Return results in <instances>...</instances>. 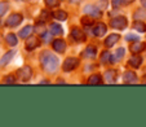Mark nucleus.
<instances>
[{
    "label": "nucleus",
    "instance_id": "f704fd0d",
    "mask_svg": "<svg viewBox=\"0 0 146 127\" xmlns=\"http://www.w3.org/2000/svg\"><path fill=\"white\" fill-rule=\"evenodd\" d=\"M4 82H5V83H14V82H16V79H14L13 75H9V77H7L5 79H4Z\"/></svg>",
    "mask_w": 146,
    "mask_h": 127
},
{
    "label": "nucleus",
    "instance_id": "473e14b6",
    "mask_svg": "<svg viewBox=\"0 0 146 127\" xmlns=\"http://www.w3.org/2000/svg\"><path fill=\"white\" fill-rule=\"evenodd\" d=\"M125 40H133V41H137L138 40V36L137 35H133V34H128L127 36H125Z\"/></svg>",
    "mask_w": 146,
    "mask_h": 127
},
{
    "label": "nucleus",
    "instance_id": "4be33fe9",
    "mask_svg": "<svg viewBox=\"0 0 146 127\" xmlns=\"http://www.w3.org/2000/svg\"><path fill=\"white\" fill-rule=\"evenodd\" d=\"M102 82V77L100 74H94V75H91L88 79V83L89 84H93V86H96V84H100V83Z\"/></svg>",
    "mask_w": 146,
    "mask_h": 127
},
{
    "label": "nucleus",
    "instance_id": "2eb2a0df",
    "mask_svg": "<svg viewBox=\"0 0 146 127\" xmlns=\"http://www.w3.org/2000/svg\"><path fill=\"white\" fill-rule=\"evenodd\" d=\"M123 80L124 83H136L137 82V77H136V74L133 72H125L123 75Z\"/></svg>",
    "mask_w": 146,
    "mask_h": 127
},
{
    "label": "nucleus",
    "instance_id": "f3484780",
    "mask_svg": "<svg viewBox=\"0 0 146 127\" xmlns=\"http://www.w3.org/2000/svg\"><path fill=\"white\" fill-rule=\"evenodd\" d=\"M50 33L57 36L62 35V34H64V29H62V26H61L60 23H50Z\"/></svg>",
    "mask_w": 146,
    "mask_h": 127
},
{
    "label": "nucleus",
    "instance_id": "bb28decb",
    "mask_svg": "<svg viewBox=\"0 0 146 127\" xmlns=\"http://www.w3.org/2000/svg\"><path fill=\"white\" fill-rule=\"evenodd\" d=\"M44 3L48 8H56L60 4V0H44Z\"/></svg>",
    "mask_w": 146,
    "mask_h": 127
},
{
    "label": "nucleus",
    "instance_id": "412c9836",
    "mask_svg": "<svg viewBox=\"0 0 146 127\" xmlns=\"http://www.w3.org/2000/svg\"><path fill=\"white\" fill-rule=\"evenodd\" d=\"M133 27H135V30L138 31V33H145L146 31V25L142 21H137V19H136L135 23H133Z\"/></svg>",
    "mask_w": 146,
    "mask_h": 127
},
{
    "label": "nucleus",
    "instance_id": "7c9ffc66",
    "mask_svg": "<svg viewBox=\"0 0 146 127\" xmlns=\"http://www.w3.org/2000/svg\"><path fill=\"white\" fill-rule=\"evenodd\" d=\"M50 17V14H49V12L48 11H41V14H40V18L43 19V21H47L48 18Z\"/></svg>",
    "mask_w": 146,
    "mask_h": 127
},
{
    "label": "nucleus",
    "instance_id": "6e6552de",
    "mask_svg": "<svg viewBox=\"0 0 146 127\" xmlns=\"http://www.w3.org/2000/svg\"><path fill=\"white\" fill-rule=\"evenodd\" d=\"M52 47L56 52L62 53L66 49V43H65V40H62V39H54L52 43Z\"/></svg>",
    "mask_w": 146,
    "mask_h": 127
},
{
    "label": "nucleus",
    "instance_id": "9b49d317",
    "mask_svg": "<svg viewBox=\"0 0 146 127\" xmlns=\"http://www.w3.org/2000/svg\"><path fill=\"white\" fill-rule=\"evenodd\" d=\"M119 39H120V35H119V34H110V35L105 39V45L108 48L113 47L114 44H116L119 41Z\"/></svg>",
    "mask_w": 146,
    "mask_h": 127
},
{
    "label": "nucleus",
    "instance_id": "0eeeda50",
    "mask_svg": "<svg viewBox=\"0 0 146 127\" xmlns=\"http://www.w3.org/2000/svg\"><path fill=\"white\" fill-rule=\"evenodd\" d=\"M71 38L74 39L75 41H78V43H82V41L86 40V35H84V33H83L79 27L71 29Z\"/></svg>",
    "mask_w": 146,
    "mask_h": 127
},
{
    "label": "nucleus",
    "instance_id": "4c0bfd02",
    "mask_svg": "<svg viewBox=\"0 0 146 127\" xmlns=\"http://www.w3.org/2000/svg\"><path fill=\"white\" fill-rule=\"evenodd\" d=\"M16 1H25V0H16Z\"/></svg>",
    "mask_w": 146,
    "mask_h": 127
},
{
    "label": "nucleus",
    "instance_id": "b1692460",
    "mask_svg": "<svg viewBox=\"0 0 146 127\" xmlns=\"http://www.w3.org/2000/svg\"><path fill=\"white\" fill-rule=\"evenodd\" d=\"M111 57H113V55H111L110 52H108V51H105V52H102L101 62L102 64H111Z\"/></svg>",
    "mask_w": 146,
    "mask_h": 127
},
{
    "label": "nucleus",
    "instance_id": "20e7f679",
    "mask_svg": "<svg viewBox=\"0 0 146 127\" xmlns=\"http://www.w3.org/2000/svg\"><path fill=\"white\" fill-rule=\"evenodd\" d=\"M111 27L113 29H116V30H123V29L127 27V18L123 16H118V17H114L113 19H111Z\"/></svg>",
    "mask_w": 146,
    "mask_h": 127
},
{
    "label": "nucleus",
    "instance_id": "ddd939ff",
    "mask_svg": "<svg viewBox=\"0 0 146 127\" xmlns=\"http://www.w3.org/2000/svg\"><path fill=\"white\" fill-rule=\"evenodd\" d=\"M14 53H16L14 51H9V52H7L3 57L0 58V68H3V66H5V65H8V64L12 61V58L14 57Z\"/></svg>",
    "mask_w": 146,
    "mask_h": 127
},
{
    "label": "nucleus",
    "instance_id": "f257e3e1",
    "mask_svg": "<svg viewBox=\"0 0 146 127\" xmlns=\"http://www.w3.org/2000/svg\"><path fill=\"white\" fill-rule=\"evenodd\" d=\"M40 62H41V68L47 73H54L58 69V65H60L58 57L52 55V52H49V51L43 52V55L40 57Z\"/></svg>",
    "mask_w": 146,
    "mask_h": 127
},
{
    "label": "nucleus",
    "instance_id": "f03ea898",
    "mask_svg": "<svg viewBox=\"0 0 146 127\" xmlns=\"http://www.w3.org/2000/svg\"><path fill=\"white\" fill-rule=\"evenodd\" d=\"M84 13H86V16H89L92 18H101L102 17L101 9L97 5H93V4H88V5L84 7Z\"/></svg>",
    "mask_w": 146,
    "mask_h": 127
},
{
    "label": "nucleus",
    "instance_id": "9d476101",
    "mask_svg": "<svg viewBox=\"0 0 146 127\" xmlns=\"http://www.w3.org/2000/svg\"><path fill=\"white\" fill-rule=\"evenodd\" d=\"M141 64H142V57L138 56V53H136L135 56H132V57L128 60V65H129L131 68H133V69H138V68L141 66Z\"/></svg>",
    "mask_w": 146,
    "mask_h": 127
},
{
    "label": "nucleus",
    "instance_id": "c9c22d12",
    "mask_svg": "<svg viewBox=\"0 0 146 127\" xmlns=\"http://www.w3.org/2000/svg\"><path fill=\"white\" fill-rule=\"evenodd\" d=\"M132 1H135V0H123V4H131Z\"/></svg>",
    "mask_w": 146,
    "mask_h": 127
},
{
    "label": "nucleus",
    "instance_id": "72a5a7b5",
    "mask_svg": "<svg viewBox=\"0 0 146 127\" xmlns=\"http://www.w3.org/2000/svg\"><path fill=\"white\" fill-rule=\"evenodd\" d=\"M111 1H113L111 4H113L114 8H119V7L123 4V0H111Z\"/></svg>",
    "mask_w": 146,
    "mask_h": 127
},
{
    "label": "nucleus",
    "instance_id": "cd10ccee",
    "mask_svg": "<svg viewBox=\"0 0 146 127\" xmlns=\"http://www.w3.org/2000/svg\"><path fill=\"white\" fill-rule=\"evenodd\" d=\"M93 19H94V18H92V17H89V16L83 17V18H82V23H83L84 26H91L92 22H93Z\"/></svg>",
    "mask_w": 146,
    "mask_h": 127
},
{
    "label": "nucleus",
    "instance_id": "dca6fc26",
    "mask_svg": "<svg viewBox=\"0 0 146 127\" xmlns=\"http://www.w3.org/2000/svg\"><path fill=\"white\" fill-rule=\"evenodd\" d=\"M83 55L86 56L87 58H94L96 57V55H97V48L93 47V45H88V47L84 49Z\"/></svg>",
    "mask_w": 146,
    "mask_h": 127
},
{
    "label": "nucleus",
    "instance_id": "c85d7f7f",
    "mask_svg": "<svg viewBox=\"0 0 146 127\" xmlns=\"http://www.w3.org/2000/svg\"><path fill=\"white\" fill-rule=\"evenodd\" d=\"M52 35L53 34L52 33H43V34H40V38H41V40L43 41H49L50 40V38H52Z\"/></svg>",
    "mask_w": 146,
    "mask_h": 127
},
{
    "label": "nucleus",
    "instance_id": "7ed1b4c3",
    "mask_svg": "<svg viewBox=\"0 0 146 127\" xmlns=\"http://www.w3.org/2000/svg\"><path fill=\"white\" fill-rule=\"evenodd\" d=\"M22 21H23L22 14L21 13H13V14H11V16L7 18L5 25L8 26V27H16V26H18Z\"/></svg>",
    "mask_w": 146,
    "mask_h": 127
},
{
    "label": "nucleus",
    "instance_id": "a211bd4d",
    "mask_svg": "<svg viewBox=\"0 0 146 127\" xmlns=\"http://www.w3.org/2000/svg\"><path fill=\"white\" fill-rule=\"evenodd\" d=\"M142 51H145V44L143 43H135L133 41V44H131V52L132 53H141Z\"/></svg>",
    "mask_w": 146,
    "mask_h": 127
},
{
    "label": "nucleus",
    "instance_id": "a878e982",
    "mask_svg": "<svg viewBox=\"0 0 146 127\" xmlns=\"http://www.w3.org/2000/svg\"><path fill=\"white\" fill-rule=\"evenodd\" d=\"M8 9H9L8 1H1V3H0V17H3L4 14L8 12Z\"/></svg>",
    "mask_w": 146,
    "mask_h": 127
},
{
    "label": "nucleus",
    "instance_id": "e433bc0d",
    "mask_svg": "<svg viewBox=\"0 0 146 127\" xmlns=\"http://www.w3.org/2000/svg\"><path fill=\"white\" fill-rule=\"evenodd\" d=\"M141 5H142L143 8L146 9V0H141Z\"/></svg>",
    "mask_w": 146,
    "mask_h": 127
},
{
    "label": "nucleus",
    "instance_id": "39448f33",
    "mask_svg": "<svg viewBox=\"0 0 146 127\" xmlns=\"http://www.w3.org/2000/svg\"><path fill=\"white\" fill-rule=\"evenodd\" d=\"M78 65H79V60L76 57H67L64 61V64H62V69H64V72L69 73V72H72Z\"/></svg>",
    "mask_w": 146,
    "mask_h": 127
},
{
    "label": "nucleus",
    "instance_id": "1a4fd4ad",
    "mask_svg": "<svg viewBox=\"0 0 146 127\" xmlns=\"http://www.w3.org/2000/svg\"><path fill=\"white\" fill-rule=\"evenodd\" d=\"M106 31H108V27H106L105 23H97V25L93 27L92 33H93L94 36L100 38V36H104V35H105Z\"/></svg>",
    "mask_w": 146,
    "mask_h": 127
},
{
    "label": "nucleus",
    "instance_id": "393cba45",
    "mask_svg": "<svg viewBox=\"0 0 146 127\" xmlns=\"http://www.w3.org/2000/svg\"><path fill=\"white\" fill-rule=\"evenodd\" d=\"M124 55H125V49H124L123 47L118 48V49L115 51V53H114V57H115V61H119V60H121Z\"/></svg>",
    "mask_w": 146,
    "mask_h": 127
},
{
    "label": "nucleus",
    "instance_id": "aec40b11",
    "mask_svg": "<svg viewBox=\"0 0 146 127\" xmlns=\"http://www.w3.org/2000/svg\"><path fill=\"white\" fill-rule=\"evenodd\" d=\"M5 40H7V43H8L11 47H16L17 44H18V39H17V36H16V34H8V35L5 36Z\"/></svg>",
    "mask_w": 146,
    "mask_h": 127
},
{
    "label": "nucleus",
    "instance_id": "f8f14e48",
    "mask_svg": "<svg viewBox=\"0 0 146 127\" xmlns=\"http://www.w3.org/2000/svg\"><path fill=\"white\" fill-rule=\"evenodd\" d=\"M39 45V39L35 36H29L27 41H26V49L27 51H34Z\"/></svg>",
    "mask_w": 146,
    "mask_h": 127
},
{
    "label": "nucleus",
    "instance_id": "5701e85b",
    "mask_svg": "<svg viewBox=\"0 0 146 127\" xmlns=\"http://www.w3.org/2000/svg\"><path fill=\"white\" fill-rule=\"evenodd\" d=\"M53 17L58 21H65V19H67V13L65 11H57L53 13Z\"/></svg>",
    "mask_w": 146,
    "mask_h": 127
},
{
    "label": "nucleus",
    "instance_id": "c756f323",
    "mask_svg": "<svg viewBox=\"0 0 146 127\" xmlns=\"http://www.w3.org/2000/svg\"><path fill=\"white\" fill-rule=\"evenodd\" d=\"M97 7H98L101 11H102V9H106V8H108V0H100L98 5H97Z\"/></svg>",
    "mask_w": 146,
    "mask_h": 127
},
{
    "label": "nucleus",
    "instance_id": "4468645a",
    "mask_svg": "<svg viewBox=\"0 0 146 127\" xmlns=\"http://www.w3.org/2000/svg\"><path fill=\"white\" fill-rule=\"evenodd\" d=\"M34 33V27L31 25H27V26H25L23 29H21V31L18 33V35H19V38L21 39H27L29 36H31V34Z\"/></svg>",
    "mask_w": 146,
    "mask_h": 127
},
{
    "label": "nucleus",
    "instance_id": "6ab92c4d",
    "mask_svg": "<svg viewBox=\"0 0 146 127\" xmlns=\"http://www.w3.org/2000/svg\"><path fill=\"white\" fill-rule=\"evenodd\" d=\"M104 78H105V80L108 83H114L116 80V72L115 70H108L105 73V75H104Z\"/></svg>",
    "mask_w": 146,
    "mask_h": 127
},
{
    "label": "nucleus",
    "instance_id": "2f4dec72",
    "mask_svg": "<svg viewBox=\"0 0 146 127\" xmlns=\"http://www.w3.org/2000/svg\"><path fill=\"white\" fill-rule=\"evenodd\" d=\"M133 17H135V19L145 18V17H146V13H143V12H141V11H137V12L135 13V16H133Z\"/></svg>",
    "mask_w": 146,
    "mask_h": 127
},
{
    "label": "nucleus",
    "instance_id": "423d86ee",
    "mask_svg": "<svg viewBox=\"0 0 146 127\" xmlns=\"http://www.w3.org/2000/svg\"><path fill=\"white\" fill-rule=\"evenodd\" d=\"M18 77L22 82H29V80L31 79V77H33V70H31V68L27 66V65L21 68V69L18 70Z\"/></svg>",
    "mask_w": 146,
    "mask_h": 127
}]
</instances>
